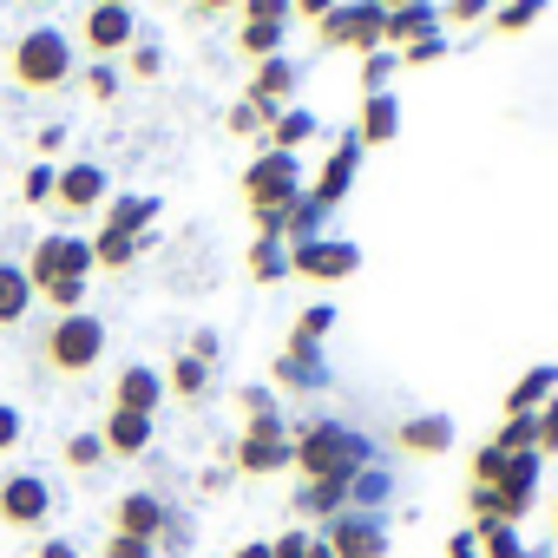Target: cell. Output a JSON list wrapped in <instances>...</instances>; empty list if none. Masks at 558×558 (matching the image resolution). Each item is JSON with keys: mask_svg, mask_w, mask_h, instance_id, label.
Segmentation results:
<instances>
[{"mask_svg": "<svg viewBox=\"0 0 558 558\" xmlns=\"http://www.w3.org/2000/svg\"><path fill=\"white\" fill-rule=\"evenodd\" d=\"M106 323L93 310H73V316H47L27 342V362L40 381H86L99 362H106Z\"/></svg>", "mask_w": 558, "mask_h": 558, "instance_id": "1", "label": "cell"}, {"mask_svg": "<svg viewBox=\"0 0 558 558\" xmlns=\"http://www.w3.org/2000/svg\"><path fill=\"white\" fill-rule=\"evenodd\" d=\"M73 80H80V60H73V40L60 27H27L8 47V86L21 99H60Z\"/></svg>", "mask_w": 558, "mask_h": 558, "instance_id": "2", "label": "cell"}, {"mask_svg": "<svg viewBox=\"0 0 558 558\" xmlns=\"http://www.w3.org/2000/svg\"><path fill=\"white\" fill-rule=\"evenodd\" d=\"M296 473H303V486H349L362 466H368V447L349 434V427H336V421H316V427H303L296 440Z\"/></svg>", "mask_w": 558, "mask_h": 558, "instance_id": "3", "label": "cell"}, {"mask_svg": "<svg viewBox=\"0 0 558 558\" xmlns=\"http://www.w3.org/2000/svg\"><path fill=\"white\" fill-rule=\"evenodd\" d=\"M27 283H34V296L47 290V283H93V243L86 236H66V230H47L34 250H27Z\"/></svg>", "mask_w": 558, "mask_h": 558, "instance_id": "4", "label": "cell"}, {"mask_svg": "<svg viewBox=\"0 0 558 558\" xmlns=\"http://www.w3.org/2000/svg\"><path fill=\"white\" fill-rule=\"evenodd\" d=\"M53 519V480L47 473H8L0 480V525L21 532V538H40Z\"/></svg>", "mask_w": 558, "mask_h": 558, "instance_id": "5", "label": "cell"}, {"mask_svg": "<svg viewBox=\"0 0 558 558\" xmlns=\"http://www.w3.org/2000/svg\"><path fill=\"white\" fill-rule=\"evenodd\" d=\"M296 197H303L296 158L263 145V158H250V171H243V210H283V204H296Z\"/></svg>", "mask_w": 558, "mask_h": 558, "instance_id": "6", "label": "cell"}, {"mask_svg": "<svg viewBox=\"0 0 558 558\" xmlns=\"http://www.w3.org/2000/svg\"><path fill=\"white\" fill-rule=\"evenodd\" d=\"M290 460H296V447H290V434H283V421H276V414L243 421V440H236V473H243V480L283 473Z\"/></svg>", "mask_w": 558, "mask_h": 558, "instance_id": "7", "label": "cell"}, {"mask_svg": "<svg viewBox=\"0 0 558 558\" xmlns=\"http://www.w3.org/2000/svg\"><path fill=\"white\" fill-rule=\"evenodd\" d=\"M106 532H125V538L158 545V538L171 532V506H165V493H151V486L119 493V499H112V512H106Z\"/></svg>", "mask_w": 558, "mask_h": 558, "instance_id": "8", "label": "cell"}, {"mask_svg": "<svg viewBox=\"0 0 558 558\" xmlns=\"http://www.w3.org/2000/svg\"><path fill=\"white\" fill-rule=\"evenodd\" d=\"M381 21H388V14L375 8V0H342V8L316 27V47H329V53H336V47L375 53V47H381Z\"/></svg>", "mask_w": 558, "mask_h": 558, "instance_id": "9", "label": "cell"}, {"mask_svg": "<svg viewBox=\"0 0 558 558\" xmlns=\"http://www.w3.org/2000/svg\"><path fill=\"white\" fill-rule=\"evenodd\" d=\"M132 40H138V14H132V8H106V0H93L86 21H80V47H86L93 60H119V53H132Z\"/></svg>", "mask_w": 558, "mask_h": 558, "instance_id": "10", "label": "cell"}, {"mask_svg": "<svg viewBox=\"0 0 558 558\" xmlns=\"http://www.w3.org/2000/svg\"><path fill=\"white\" fill-rule=\"evenodd\" d=\"M355 269H362V250L342 243V236H316V243L290 250V276H310V283H342Z\"/></svg>", "mask_w": 558, "mask_h": 558, "instance_id": "11", "label": "cell"}, {"mask_svg": "<svg viewBox=\"0 0 558 558\" xmlns=\"http://www.w3.org/2000/svg\"><path fill=\"white\" fill-rule=\"evenodd\" d=\"M323 545H329L336 558H388V532H381L375 512H336V519L323 525Z\"/></svg>", "mask_w": 558, "mask_h": 558, "instance_id": "12", "label": "cell"}, {"mask_svg": "<svg viewBox=\"0 0 558 558\" xmlns=\"http://www.w3.org/2000/svg\"><path fill=\"white\" fill-rule=\"evenodd\" d=\"M93 434H99L106 460H145V453H151V434H158V421H151V414H125V408H106V421H99Z\"/></svg>", "mask_w": 558, "mask_h": 558, "instance_id": "13", "label": "cell"}, {"mask_svg": "<svg viewBox=\"0 0 558 558\" xmlns=\"http://www.w3.org/2000/svg\"><path fill=\"white\" fill-rule=\"evenodd\" d=\"M106 197H112V178L93 158H80L53 178V210H106Z\"/></svg>", "mask_w": 558, "mask_h": 558, "instance_id": "14", "label": "cell"}, {"mask_svg": "<svg viewBox=\"0 0 558 558\" xmlns=\"http://www.w3.org/2000/svg\"><path fill=\"white\" fill-rule=\"evenodd\" d=\"M263 119H276V112H283L290 99H296V60H283V53H276V60H263V66H250V93H243Z\"/></svg>", "mask_w": 558, "mask_h": 558, "instance_id": "15", "label": "cell"}, {"mask_svg": "<svg viewBox=\"0 0 558 558\" xmlns=\"http://www.w3.org/2000/svg\"><path fill=\"white\" fill-rule=\"evenodd\" d=\"M106 408L158 414V408H165V375H158V368H145V362H125V368L112 375V401H106Z\"/></svg>", "mask_w": 558, "mask_h": 558, "instance_id": "16", "label": "cell"}, {"mask_svg": "<svg viewBox=\"0 0 558 558\" xmlns=\"http://www.w3.org/2000/svg\"><path fill=\"white\" fill-rule=\"evenodd\" d=\"M355 165H362V145H355V132H349V138L336 145V158L323 165V178H316V184H310L303 197H310L316 210H336V204L349 197V184H355Z\"/></svg>", "mask_w": 558, "mask_h": 558, "instance_id": "17", "label": "cell"}, {"mask_svg": "<svg viewBox=\"0 0 558 558\" xmlns=\"http://www.w3.org/2000/svg\"><path fill=\"white\" fill-rule=\"evenodd\" d=\"M395 447L414 460H440V453H453V421L447 414H408L395 427Z\"/></svg>", "mask_w": 558, "mask_h": 558, "instance_id": "18", "label": "cell"}, {"mask_svg": "<svg viewBox=\"0 0 558 558\" xmlns=\"http://www.w3.org/2000/svg\"><path fill=\"white\" fill-rule=\"evenodd\" d=\"M34 283H27V269L21 263H8L0 256V336H14V329H27V316H34Z\"/></svg>", "mask_w": 558, "mask_h": 558, "instance_id": "19", "label": "cell"}, {"mask_svg": "<svg viewBox=\"0 0 558 558\" xmlns=\"http://www.w3.org/2000/svg\"><path fill=\"white\" fill-rule=\"evenodd\" d=\"M276 381H283V388H323V381H329V368H323V342L290 336V349L276 355Z\"/></svg>", "mask_w": 558, "mask_h": 558, "instance_id": "20", "label": "cell"}, {"mask_svg": "<svg viewBox=\"0 0 558 558\" xmlns=\"http://www.w3.org/2000/svg\"><path fill=\"white\" fill-rule=\"evenodd\" d=\"M395 138H401V99H395V93H375V99H362L355 145H395Z\"/></svg>", "mask_w": 558, "mask_h": 558, "instance_id": "21", "label": "cell"}, {"mask_svg": "<svg viewBox=\"0 0 558 558\" xmlns=\"http://www.w3.org/2000/svg\"><path fill=\"white\" fill-rule=\"evenodd\" d=\"M151 217H158V197H138V191H125V197H112L106 204V236H151Z\"/></svg>", "mask_w": 558, "mask_h": 558, "instance_id": "22", "label": "cell"}, {"mask_svg": "<svg viewBox=\"0 0 558 558\" xmlns=\"http://www.w3.org/2000/svg\"><path fill=\"white\" fill-rule=\"evenodd\" d=\"M434 21H440V14L427 8V0H414V8H401V14H388V21H381V47H401V53H408L414 40H427V34H434Z\"/></svg>", "mask_w": 558, "mask_h": 558, "instance_id": "23", "label": "cell"}, {"mask_svg": "<svg viewBox=\"0 0 558 558\" xmlns=\"http://www.w3.org/2000/svg\"><path fill=\"white\" fill-rule=\"evenodd\" d=\"M551 395H558V368H532V375H519V381L506 388V421H512V414H538Z\"/></svg>", "mask_w": 558, "mask_h": 558, "instance_id": "24", "label": "cell"}, {"mask_svg": "<svg viewBox=\"0 0 558 558\" xmlns=\"http://www.w3.org/2000/svg\"><path fill=\"white\" fill-rule=\"evenodd\" d=\"M165 395H171V401H204V395H210V362H197V355H171V368H165Z\"/></svg>", "mask_w": 558, "mask_h": 558, "instance_id": "25", "label": "cell"}, {"mask_svg": "<svg viewBox=\"0 0 558 558\" xmlns=\"http://www.w3.org/2000/svg\"><path fill=\"white\" fill-rule=\"evenodd\" d=\"M263 132H269V151H290V158H296V145L316 138V119H310V112H276Z\"/></svg>", "mask_w": 558, "mask_h": 558, "instance_id": "26", "label": "cell"}, {"mask_svg": "<svg viewBox=\"0 0 558 558\" xmlns=\"http://www.w3.org/2000/svg\"><path fill=\"white\" fill-rule=\"evenodd\" d=\"M250 276H256V283H283V276H290V243L256 236L250 243Z\"/></svg>", "mask_w": 558, "mask_h": 558, "instance_id": "27", "label": "cell"}, {"mask_svg": "<svg viewBox=\"0 0 558 558\" xmlns=\"http://www.w3.org/2000/svg\"><path fill=\"white\" fill-rule=\"evenodd\" d=\"M145 243H151V236H138V243H132V236H106V230H99V236H93V269L119 276V269H132V256H138Z\"/></svg>", "mask_w": 558, "mask_h": 558, "instance_id": "28", "label": "cell"}, {"mask_svg": "<svg viewBox=\"0 0 558 558\" xmlns=\"http://www.w3.org/2000/svg\"><path fill=\"white\" fill-rule=\"evenodd\" d=\"M296 512L329 525L336 512H349V486H303V493H296Z\"/></svg>", "mask_w": 558, "mask_h": 558, "instance_id": "29", "label": "cell"}, {"mask_svg": "<svg viewBox=\"0 0 558 558\" xmlns=\"http://www.w3.org/2000/svg\"><path fill=\"white\" fill-rule=\"evenodd\" d=\"M236 53H243L250 66L276 60V53H283V27H236Z\"/></svg>", "mask_w": 558, "mask_h": 558, "instance_id": "30", "label": "cell"}, {"mask_svg": "<svg viewBox=\"0 0 558 558\" xmlns=\"http://www.w3.org/2000/svg\"><path fill=\"white\" fill-rule=\"evenodd\" d=\"M80 93H86L93 106H112V99H119V66H112V60H93V66L80 73Z\"/></svg>", "mask_w": 558, "mask_h": 558, "instance_id": "31", "label": "cell"}, {"mask_svg": "<svg viewBox=\"0 0 558 558\" xmlns=\"http://www.w3.org/2000/svg\"><path fill=\"white\" fill-rule=\"evenodd\" d=\"M493 447H499V453H538V421H532V414H512V421L493 434Z\"/></svg>", "mask_w": 558, "mask_h": 558, "instance_id": "32", "label": "cell"}, {"mask_svg": "<svg viewBox=\"0 0 558 558\" xmlns=\"http://www.w3.org/2000/svg\"><path fill=\"white\" fill-rule=\"evenodd\" d=\"M243 27H290V0H236Z\"/></svg>", "mask_w": 558, "mask_h": 558, "instance_id": "33", "label": "cell"}, {"mask_svg": "<svg viewBox=\"0 0 558 558\" xmlns=\"http://www.w3.org/2000/svg\"><path fill=\"white\" fill-rule=\"evenodd\" d=\"M323 217H329V210H316L310 197H296V204H290V230H283V243H290V250H296V243H316Z\"/></svg>", "mask_w": 558, "mask_h": 558, "instance_id": "34", "label": "cell"}, {"mask_svg": "<svg viewBox=\"0 0 558 558\" xmlns=\"http://www.w3.org/2000/svg\"><path fill=\"white\" fill-rule=\"evenodd\" d=\"M99 466H106L99 434H73V440H66V473H99Z\"/></svg>", "mask_w": 558, "mask_h": 558, "instance_id": "35", "label": "cell"}, {"mask_svg": "<svg viewBox=\"0 0 558 558\" xmlns=\"http://www.w3.org/2000/svg\"><path fill=\"white\" fill-rule=\"evenodd\" d=\"M538 14H545V0H512V8H499V14H493V34H525Z\"/></svg>", "mask_w": 558, "mask_h": 558, "instance_id": "36", "label": "cell"}, {"mask_svg": "<svg viewBox=\"0 0 558 558\" xmlns=\"http://www.w3.org/2000/svg\"><path fill=\"white\" fill-rule=\"evenodd\" d=\"M125 73H132V80H158V73H165V47H151V40H132V53H125Z\"/></svg>", "mask_w": 558, "mask_h": 558, "instance_id": "37", "label": "cell"}, {"mask_svg": "<svg viewBox=\"0 0 558 558\" xmlns=\"http://www.w3.org/2000/svg\"><path fill=\"white\" fill-rule=\"evenodd\" d=\"M40 303H47V316H73V310H86V283H47Z\"/></svg>", "mask_w": 558, "mask_h": 558, "instance_id": "38", "label": "cell"}, {"mask_svg": "<svg viewBox=\"0 0 558 558\" xmlns=\"http://www.w3.org/2000/svg\"><path fill=\"white\" fill-rule=\"evenodd\" d=\"M401 60L395 53H368L362 60V99H375V93H388V73H395Z\"/></svg>", "mask_w": 558, "mask_h": 558, "instance_id": "39", "label": "cell"}, {"mask_svg": "<svg viewBox=\"0 0 558 558\" xmlns=\"http://www.w3.org/2000/svg\"><path fill=\"white\" fill-rule=\"evenodd\" d=\"M506 460H512V453H499V447L486 440V447L473 453V486H499V480H506Z\"/></svg>", "mask_w": 558, "mask_h": 558, "instance_id": "40", "label": "cell"}, {"mask_svg": "<svg viewBox=\"0 0 558 558\" xmlns=\"http://www.w3.org/2000/svg\"><path fill=\"white\" fill-rule=\"evenodd\" d=\"M473 538H480V551H486V558H525V551H519V538H512V525H480Z\"/></svg>", "mask_w": 558, "mask_h": 558, "instance_id": "41", "label": "cell"}, {"mask_svg": "<svg viewBox=\"0 0 558 558\" xmlns=\"http://www.w3.org/2000/svg\"><path fill=\"white\" fill-rule=\"evenodd\" d=\"M53 178H60V171H53V165L40 158V165H34V171L21 178V197H27V204H53Z\"/></svg>", "mask_w": 558, "mask_h": 558, "instance_id": "42", "label": "cell"}, {"mask_svg": "<svg viewBox=\"0 0 558 558\" xmlns=\"http://www.w3.org/2000/svg\"><path fill=\"white\" fill-rule=\"evenodd\" d=\"M99 558H158V545L125 538V532H106V538H99Z\"/></svg>", "mask_w": 558, "mask_h": 558, "instance_id": "43", "label": "cell"}, {"mask_svg": "<svg viewBox=\"0 0 558 558\" xmlns=\"http://www.w3.org/2000/svg\"><path fill=\"white\" fill-rule=\"evenodd\" d=\"M310 545H316V532L310 525H290L283 538H269V558H310Z\"/></svg>", "mask_w": 558, "mask_h": 558, "instance_id": "44", "label": "cell"}, {"mask_svg": "<svg viewBox=\"0 0 558 558\" xmlns=\"http://www.w3.org/2000/svg\"><path fill=\"white\" fill-rule=\"evenodd\" d=\"M486 14H493V0H447V8H440V21H453V27H473Z\"/></svg>", "mask_w": 558, "mask_h": 558, "instance_id": "45", "label": "cell"}, {"mask_svg": "<svg viewBox=\"0 0 558 558\" xmlns=\"http://www.w3.org/2000/svg\"><path fill=\"white\" fill-rule=\"evenodd\" d=\"M329 329H336V310H329V303H316V310L296 316V336H310V342H323Z\"/></svg>", "mask_w": 558, "mask_h": 558, "instance_id": "46", "label": "cell"}, {"mask_svg": "<svg viewBox=\"0 0 558 558\" xmlns=\"http://www.w3.org/2000/svg\"><path fill=\"white\" fill-rule=\"evenodd\" d=\"M532 421H538V460H545V453H558V395H551Z\"/></svg>", "mask_w": 558, "mask_h": 558, "instance_id": "47", "label": "cell"}, {"mask_svg": "<svg viewBox=\"0 0 558 558\" xmlns=\"http://www.w3.org/2000/svg\"><path fill=\"white\" fill-rule=\"evenodd\" d=\"M21 434H27L21 408H14V401H0V453H14V447H21Z\"/></svg>", "mask_w": 558, "mask_h": 558, "instance_id": "48", "label": "cell"}, {"mask_svg": "<svg viewBox=\"0 0 558 558\" xmlns=\"http://www.w3.org/2000/svg\"><path fill=\"white\" fill-rule=\"evenodd\" d=\"M434 60H447V40H440V34H427V40H414V47L401 53V66H434Z\"/></svg>", "mask_w": 558, "mask_h": 558, "instance_id": "49", "label": "cell"}, {"mask_svg": "<svg viewBox=\"0 0 558 558\" xmlns=\"http://www.w3.org/2000/svg\"><path fill=\"white\" fill-rule=\"evenodd\" d=\"M336 8H342V0H290V21H310V27H323Z\"/></svg>", "mask_w": 558, "mask_h": 558, "instance_id": "50", "label": "cell"}, {"mask_svg": "<svg viewBox=\"0 0 558 558\" xmlns=\"http://www.w3.org/2000/svg\"><path fill=\"white\" fill-rule=\"evenodd\" d=\"M236 408H243V421H263V414H276V395L269 388H243Z\"/></svg>", "mask_w": 558, "mask_h": 558, "instance_id": "51", "label": "cell"}, {"mask_svg": "<svg viewBox=\"0 0 558 558\" xmlns=\"http://www.w3.org/2000/svg\"><path fill=\"white\" fill-rule=\"evenodd\" d=\"M27 558H80V545H73V538H34Z\"/></svg>", "mask_w": 558, "mask_h": 558, "instance_id": "52", "label": "cell"}, {"mask_svg": "<svg viewBox=\"0 0 558 558\" xmlns=\"http://www.w3.org/2000/svg\"><path fill=\"white\" fill-rule=\"evenodd\" d=\"M256 125H269V119H263V112H256V106H250V99H243V106H236V112H230V132H236V138H250V132H256Z\"/></svg>", "mask_w": 558, "mask_h": 558, "instance_id": "53", "label": "cell"}, {"mask_svg": "<svg viewBox=\"0 0 558 558\" xmlns=\"http://www.w3.org/2000/svg\"><path fill=\"white\" fill-rule=\"evenodd\" d=\"M184 355H197V362H217V329H197V336H191V349H184Z\"/></svg>", "mask_w": 558, "mask_h": 558, "instance_id": "54", "label": "cell"}, {"mask_svg": "<svg viewBox=\"0 0 558 558\" xmlns=\"http://www.w3.org/2000/svg\"><path fill=\"white\" fill-rule=\"evenodd\" d=\"M184 8H191L197 21H210V14H236V0H184Z\"/></svg>", "mask_w": 558, "mask_h": 558, "instance_id": "55", "label": "cell"}, {"mask_svg": "<svg viewBox=\"0 0 558 558\" xmlns=\"http://www.w3.org/2000/svg\"><path fill=\"white\" fill-rule=\"evenodd\" d=\"M34 145H40V151H60V145H66V125H40V138H34Z\"/></svg>", "mask_w": 558, "mask_h": 558, "instance_id": "56", "label": "cell"}, {"mask_svg": "<svg viewBox=\"0 0 558 558\" xmlns=\"http://www.w3.org/2000/svg\"><path fill=\"white\" fill-rule=\"evenodd\" d=\"M447 558H473V532H460V538L447 545Z\"/></svg>", "mask_w": 558, "mask_h": 558, "instance_id": "57", "label": "cell"}, {"mask_svg": "<svg viewBox=\"0 0 558 558\" xmlns=\"http://www.w3.org/2000/svg\"><path fill=\"white\" fill-rule=\"evenodd\" d=\"M230 558H269V545H263V538H250V545H236Z\"/></svg>", "mask_w": 558, "mask_h": 558, "instance_id": "58", "label": "cell"}, {"mask_svg": "<svg viewBox=\"0 0 558 558\" xmlns=\"http://www.w3.org/2000/svg\"><path fill=\"white\" fill-rule=\"evenodd\" d=\"M375 8H381V14H401V8H414V0H375Z\"/></svg>", "mask_w": 558, "mask_h": 558, "instance_id": "59", "label": "cell"}, {"mask_svg": "<svg viewBox=\"0 0 558 558\" xmlns=\"http://www.w3.org/2000/svg\"><path fill=\"white\" fill-rule=\"evenodd\" d=\"M310 558H336V551H329V545H323V532H316V545H310Z\"/></svg>", "mask_w": 558, "mask_h": 558, "instance_id": "60", "label": "cell"}, {"mask_svg": "<svg viewBox=\"0 0 558 558\" xmlns=\"http://www.w3.org/2000/svg\"><path fill=\"white\" fill-rule=\"evenodd\" d=\"M551 545H558V499H551Z\"/></svg>", "mask_w": 558, "mask_h": 558, "instance_id": "61", "label": "cell"}, {"mask_svg": "<svg viewBox=\"0 0 558 558\" xmlns=\"http://www.w3.org/2000/svg\"><path fill=\"white\" fill-rule=\"evenodd\" d=\"M106 8H132V0H106Z\"/></svg>", "mask_w": 558, "mask_h": 558, "instance_id": "62", "label": "cell"}]
</instances>
